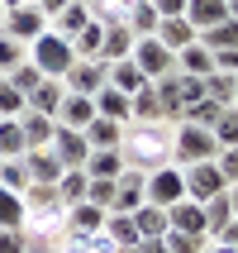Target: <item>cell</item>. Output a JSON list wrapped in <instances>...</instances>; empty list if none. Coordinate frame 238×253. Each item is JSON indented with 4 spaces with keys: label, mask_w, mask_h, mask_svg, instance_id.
Listing matches in <instances>:
<instances>
[{
    "label": "cell",
    "mask_w": 238,
    "mask_h": 253,
    "mask_svg": "<svg viewBox=\"0 0 238 253\" xmlns=\"http://www.w3.org/2000/svg\"><path fill=\"white\" fill-rule=\"evenodd\" d=\"M138 253H171L162 239H138Z\"/></svg>",
    "instance_id": "cell-50"
},
{
    "label": "cell",
    "mask_w": 238,
    "mask_h": 253,
    "mask_svg": "<svg viewBox=\"0 0 238 253\" xmlns=\"http://www.w3.org/2000/svg\"><path fill=\"white\" fill-rule=\"evenodd\" d=\"M105 239H110L114 249H134V244H138L134 215H119V211H110V215H105Z\"/></svg>",
    "instance_id": "cell-29"
},
{
    "label": "cell",
    "mask_w": 238,
    "mask_h": 253,
    "mask_svg": "<svg viewBox=\"0 0 238 253\" xmlns=\"http://www.w3.org/2000/svg\"><path fill=\"white\" fill-rule=\"evenodd\" d=\"M157 10V19H171V14H186V0H148Z\"/></svg>",
    "instance_id": "cell-48"
},
{
    "label": "cell",
    "mask_w": 238,
    "mask_h": 253,
    "mask_svg": "<svg viewBox=\"0 0 238 253\" xmlns=\"http://www.w3.org/2000/svg\"><path fill=\"white\" fill-rule=\"evenodd\" d=\"M0 229H24V196L0 186Z\"/></svg>",
    "instance_id": "cell-34"
},
{
    "label": "cell",
    "mask_w": 238,
    "mask_h": 253,
    "mask_svg": "<svg viewBox=\"0 0 238 253\" xmlns=\"http://www.w3.org/2000/svg\"><path fill=\"white\" fill-rule=\"evenodd\" d=\"M53 120H57V125H67V129H86L91 120H96V100H91V96H76V91H62Z\"/></svg>",
    "instance_id": "cell-14"
},
{
    "label": "cell",
    "mask_w": 238,
    "mask_h": 253,
    "mask_svg": "<svg viewBox=\"0 0 238 253\" xmlns=\"http://www.w3.org/2000/svg\"><path fill=\"white\" fill-rule=\"evenodd\" d=\"M119 153H124V168H138V172H153V168H162V163H171V139H167V129H162V120H157V125L124 129Z\"/></svg>",
    "instance_id": "cell-1"
},
{
    "label": "cell",
    "mask_w": 238,
    "mask_h": 253,
    "mask_svg": "<svg viewBox=\"0 0 238 253\" xmlns=\"http://www.w3.org/2000/svg\"><path fill=\"white\" fill-rule=\"evenodd\" d=\"M143 196L153 201V206H162V211H167L171 201H181V196H186V177H181V168H176V163H162V168L143 172Z\"/></svg>",
    "instance_id": "cell-4"
},
{
    "label": "cell",
    "mask_w": 238,
    "mask_h": 253,
    "mask_svg": "<svg viewBox=\"0 0 238 253\" xmlns=\"http://www.w3.org/2000/svg\"><path fill=\"white\" fill-rule=\"evenodd\" d=\"M5 77H10V82L19 86V91H24V96H29V91H34V86L43 82V77H38V67H34V62H19V67H10V72H5Z\"/></svg>",
    "instance_id": "cell-43"
},
{
    "label": "cell",
    "mask_w": 238,
    "mask_h": 253,
    "mask_svg": "<svg viewBox=\"0 0 238 253\" xmlns=\"http://www.w3.org/2000/svg\"><path fill=\"white\" fill-rule=\"evenodd\" d=\"M0 186H5V191H24L29 186V172H24L19 158H0Z\"/></svg>",
    "instance_id": "cell-40"
},
{
    "label": "cell",
    "mask_w": 238,
    "mask_h": 253,
    "mask_svg": "<svg viewBox=\"0 0 238 253\" xmlns=\"http://www.w3.org/2000/svg\"><path fill=\"white\" fill-rule=\"evenodd\" d=\"M219 115H224V105H219V100L200 96V100H191V105L181 110V120H186V125H200V129H214V120H219Z\"/></svg>",
    "instance_id": "cell-31"
},
{
    "label": "cell",
    "mask_w": 238,
    "mask_h": 253,
    "mask_svg": "<svg viewBox=\"0 0 238 253\" xmlns=\"http://www.w3.org/2000/svg\"><path fill=\"white\" fill-rule=\"evenodd\" d=\"M214 239H219V244H229V249H238V220H229V225L219 229V234H214Z\"/></svg>",
    "instance_id": "cell-49"
},
{
    "label": "cell",
    "mask_w": 238,
    "mask_h": 253,
    "mask_svg": "<svg viewBox=\"0 0 238 253\" xmlns=\"http://www.w3.org/2000/svg\"><path fill=\"white\" fill-rule=\"evenodd\" d=\"M0 19H5V5H0Z\"/></svg>",
    "instance_id": "cell-58"
},
{
    "label": "cell",
    "mask_w": 238,
    "mask_h": 253,
    "mask_svg": "<svg viewBox=\"0 0 238 253\" xmlns=\"http://www.w3.org/2000/svg\"><path fill=\"white\" fill-rule=\"evenodd\" d=\"M124 29L134 34V39H148V34L157 29V10L148 5V0H134V10L124 14Z\"/></svg>",
    "instance_id": "cell-32"
},
{
    "label": "cell",
    "mask_w": 238,
    "mask_h": 253,
    "mask_svg": "<svg viewBox=\"0 0 238 253\" xmlns=\"http://www.w3.org/2000/svg\"><path fill=\"white\" fill-rule=\"evenodd\" d=\"M91 100H96V115H105V120H114V125H134V110H129V96H124V91H114L110 82L100 86V91H96Z\"/></svg>",
    "instance_id": "cell-17"
},
{
    "label": "cell",
    "mask_w": 238,
    "mask_h": 253,
    "mask_svg": "<svg viewBox=\"0 0 238 253\" xmlns=\"http://www.w3.org/2000/svg\"><path fill=\"white\" fill-rule=\"evenodd\" d=\"M153 39H157V43H167L171 53H181V48H191V43H196V24H191L186 14H171V19H157Z\"/></svg>",
    "instance_id": "cell-15"
},
{
    "label": "cell",
    "mask_w": 238,
    "mask_h": 253,
    "mask_svg": "<svg viewBox=\"0 0 238 253\" xmlns=\"http://www.w3.org/2000/svg\"><path fill=\"white\" fill-rule=\"evenodd\" d=\"M86 24H91V5H86V0H71V5H62V10L48 19V29H57L62 39H76Z\"/></svg>",
    "instance_id": "cell-18"
},
{
    "label": "cell",
    "mask_w": 238,
    "mask_h": 253,
    "mask_svg": "<svg viewBox=\"0 0 238 253\" xmlns=\"http://www.w3.org/2000/svg\"><path fill=\"white\" fill-rule=\"evenodd\" d=\"M214 72H229V77H238V48H224V53H214Z\"/></svg>",
    "instance_id": "cell-47"
},
{
    "label": "cell",
    "mask_w": 238,
    "mask_h": 253,
    "mask_svg": "<svg viewBox=\"0 0 238 253\" xmlns=\"http://www.w3.org/2000/svg\"><path fill=\"white\" fill-rule=\"evenodd\" d=\"M167 229H181V234H205V239H210V229H205V206H200V201H191V196L171 201V206H167Z\"/></svg>",
    "instance_id": "cell-11"
},
{
    "label": "cell",
    "mask_w": 238,
    "mask_h": 253,
    "mask_svg": "<svg viewBox=\"0 0 238 253\" xmlns=\"http://www.w3.org/2000/svg\"><path fill=\"white\" fill-rule=\"evenodd\" d=\"M200 253H238V249H229V244H219V239H214V244H205Z\"/></svg>",
    "instance_id": "cell-53"
},
{
    "label": "cell",
    "mask_w": 238,
    "mask_h": 253,
    "mask_svg": "<svg viewBox=\"0 0 238 253\" xmlns=\"http://www.w3.org/2000/svg\"><path fill=\"white\" fill-rule=\"evenodd\" d=\"M24 62H34L38 67V77H67V67L76 62V53H71V39H62L57 29H43L38 39L24 43Z\"/></svg>",
    "instance_id": "cell-2"
},
{
    "label": "cell",
    "mask_w": 238,
    "mask_h": 253,
    "mask_svg": "<svg viewBox=\"0 0 238 253\" xmlns=\"http://www.w3.org/2000/svg\"><path fill=\"white\" fill-rule=\"evenodd\" d=\"M24 91L10 82V77H0V120H14V115H24Z\"/></svg>",
    "instance_id": "cell-37"
},
{
    "label": "cell",
    "mask_w": 238,
    "mask_h": 253,
    "mask_svg": "<svg viewBox=\"0 0 238 253\" xmlns=\"http://www.w3.org/2000/svg\"><path fill=\"white\" fill-rule=\"evenodd\" d=\"M43 29H48V14L29 0V5H14V10H5V19H0V34L14 43H29V39H38Z\"/></svg>",
    "instance_id": "cell-5"
},
{
    "label": "cell",
    "mask_w": 238,
    "mask_h": 253,
    "mask_svg": "<svg viewBox=\"0 0 238 253\" xmlns=\"http://www.w3.org/2000/svg\"><path fill=\"white\" fill-rule=\"evenodd\" d=\"M81 134H86V143H91V148H119V139H124V125H114V120L96 115V120H91Z\"/></svg>",
    "instance_id": "cell-27"
},
{
    "label": "cell",
    "mask_w": 238,
    "mask_h": 253,
    "mask_svg": "<svg viewBox=\"0 0 238 253\" xmlns=\"http://www.w3.org/2000/svg\"><path fill=\"white\" fill-rule=\"evenodd\" d=\"M62 91H67V86L57 82V77H43L38 86H34V91H29V110H38V115H57V100H62Z\"/></svg>",
    "instance_id": "cell-25"
},
{
    "label": "cell",
    "mask_w": 238,
    "mask_h": 253,
    "mask_svg": "<svg viewBox=\"0 0 238 253\" xmlns=\"http://www.w3.org/2000/svg\"><path fill=\"white\" fill-rule=\"evenodd\" d=\"M214 168H219V177L229 186H238V148H219L214 153Z\"/></svg>",
    "instance_id": "cell-44"
},
{
    "label": "cell",
    "mask_w": 238,
    "mask_h": 253,
    "mask_svg": "<svg viewBox=\"0 0 238 253\" xmlns=\"http://www.w3.org/2000/svg\"><path fill=\"white\" fill-rule=\"evenodd\" d=\"M105 82H110L114 91H124V96H134L138 86H148V77L138 72V62H134V57H119V62H110V67H105Z\"/></svg>",
    "instance_id": "cell-20"
},
{
    "label": "cell",
    "mask_w": 238,
    "mask_h": 253,
    "mask_svg": "<svg viewBox=\"0 0 238 253\" xmlns=\"http://www.w3.org/2000/svg\"><path fill=\"white\" fill-rule=\"evenodd\" d=\"M143 201H148V196H143V172H138V168H124L119 177H114V206H110V211L134 215Z\"/></svg>",
    "instance_id": "cell-13"
},
{
    "label": "cell",
    "mask_w": 238,
    "mask_h": 253,
    "mask_svg": "<svg viewBox=\"0 0 238 253\" xmlns=\"http://www.w3.org/2000/svg\"><path fill=\"white\" fill-rule=\"evenodd\" d=\"M29 143H24V129L19 120H0V158H24Z\"/></svg>",
    "instance_id": "cell-35"
},
{
    "label": "cell",
    "mask_w": 238,
    "mask_h": 253,
    "mask_svg": "<svg viewBox=\"0 0 238 253\" xmlns=\"http://www.w3.org/2000/svg\"><path fill=\"white\" fill-rule=\"evenodd\" d=\"M34 5H38V10H43V14H48V19H53V14H57V10H62V5H71V0H34Z\"/></svg>",
    "instance_id": "cell-51"
},
{
    "label": "cell",
    "mask_w": 238,
    "mask_h": 253,
    "mask_svg": "<svg viewBox=\"0 0 238 253\" xmlns=\"http://www.w3.org/2000/svg\"><path fill=\"white\" fill-rule=\"evenodd\" d=\"M176 72H186V77H210L214 72V53L205 43H191V48L176 53Z\"/></svg>",
    "instance_id": "cell-24"
},
{
    "label": "cell",
    "mask_w": 238,
    "mask_h": 253,
    "mask_svg": "<svg viewBox=\"0 0 238 253\" xmlns=\"http://www.w3.org/2000/svg\"><path fill=\"white\" fill-rule=\"evenodd\" d=\"M219 153V139H214V129H200V125H186L176 120V134H171V163L186 168V163H205V158Z\"/></svg>",
    "instance_id": "cell-3"
},
{
    "label": "cell",
    "mask_w": 238,
    "mask_h": 253,
    "mask_svg": "<svg viewBox=\"0 0 238 253\" xmlns=\"http://www.w3.org/2000/svg\"><path fill=\"white\" fill-rule=\"evenodd\" d=\"M86 201L100 206V211H110V206H114V182H110V177H91V182H86Z\"/></svg>",
    "instance_id": "cell-41"
},
{
    "label": "cell",
    "mask_w": 238,
    "mask_h": 253,
    "mask_svg": "<svg viewBox=\"0 0 238 253\" xmlns=\"http://www.w3.org/2000/svg\"><path fill=\"white\" fill-rule=\"evenodd\" d=\"M100 43H105V24L91 19V24L71 39V53H76V57H96V62H100Z\"/></svg>",
    "instance_id": "cell-33"
},
{
    "label": "cell",
    "mask_w": 238,
    "mask_h": 253,
    "mask_svg": "<svg viewBox=\"0 0 238 253\" xmlns=\"http://www.w3.org/2000/svg\"><path fill=\"white\" fill-rule=\"evenodd\" d=\"M81 172L86 177H119V172H124V153H119V148H91V158H86L81 163Z\"/></svg>",
    "instance_id": "cell-21"
},
{
    "label": "cell",
    "mask_w": 238,
    "mask_h": 253,
    "mask_svg": "<svg viewBox=\"0 0 238 253\" xmlns=\"http://www.w3.org/2000/svg\"><path fill=\"white\" fill-rule=\"evenodd\" d=\"M134 62H138V72L143 77H148V82H153V77H167L171 67H176V53H171L167 43H157L153 34H148V39H134Z\"/></svg>",
    "instance_id": "cell-7"
},
{
    "label": "cell",
    "mask_w": 238,
    "mask_h": 253,
    "mask_svg": "<svg viewBox=\"0 0 238 253\" xmlns=\"http://www.w3.org/2000/svg\"><path fill=\"white\" fill-rule=\"evenodd\" d=\"M234 105H238V77H234Z\"/></svg>",
    "instance_id": "cell-57"
},
{
    "label": "cell",
    "mask_w": 238,
    "mask_h": 253,
    "mask_svg": "<svg viewBox=\"0 0 238 253\" xmlns=\"http://www.w3.org/2000/svg\"><path fill=\"white\" fill-rule=\"evenodd\" d=\"M229 211H234V220H238V186H229Z\"/></svg>",
    "instance_id": "cell-54"
},
{
    "label": "cell",
    "mask_w": 238,
    "mask_h": 253,
    "mask_svg": "<svg viewBox=\"0 0 238 253\" xmlns=\"http://www.w3.org/2000/svg\"><path fill=\"white\" fill-rule=\"evenodd\" d=\"M62 86L76 91V96H96L100 86H105V62H96V57H76V62L67 67V77H62Z\"/></svg>",
    "instance_id": "cell-9"
},
{
    "label": "cell",
    "mask_w": 238,
    "mask_h": 253,
    "mask_svg": "<svg viewBox=\"0 0 238 253\" xmlns=\"http://www.w3.org/2000/svg\"><path fill=\"white\" fill-rule=\"evenodd\" d=\"M186 19L196 24V34L200 29H210V24H219V19H229V10H224V0H186Z\"/></svg>",
    "instance_id": "cell-28"
},
{
    "label": "cell",
    "mask_w": 238,
    "mask_h": 253,
    "mask_svg": "<svg viewBox=\"0 0 238 253\" xmlns=\"http://www.w3.org/2000/svg\"><path fill=\"white\" fill-rule=\"evenodd\" d=\"M19 62H24V43H14V39L0 34V77H5L10 67H19Z\"/></svg>",
    "instance_id": "cell-45"
},
{
    "label": "cell",
    "mask_w": 238,
    "mask_h": 253,
    "mask_svg": "<svg viewBox=\"0 0 238 253\" xmlns=\"http://www.w3.org/2000/svg\"><path fill=\"white\" fill-rule=\"evenodd\" d=\"M134 229H138V239H162L167 234V211L153 206V201H143L138 211H134Z\"/></svg>",
    "instance_id": "cell-22"
},
{
    "label": "cell",
    "mask_w": 238,
    "mask_h": 253,
    "mask_svg": "<svg viewBox=\"0 0 238 253\" xmlns=\"http://www.w3.org/2000/svg\"><path fill=\"white\" fill-rule=\"evenodd\" d=\"M14 120H19V129H24V143H29V148H48V139H53V129H57L53 115H38V110H29V105H24V115H14Z\"/></svg>",
    "instance_id": "cell-19"
},
{
    "label": "cell",
    "mask_w": 238,
    "mask_h": 253,
    "mask_svg": "<svg viewBox=\"0 0 238 253\" xmlns=\"http://www.w3.org/2000/svg\"><path fill=\"white\" fill-rule=\"evenodd\" d=\"M162 244H167L171 253H200V249H205V234H181V229H167V234H162Z\"/></svg>",
    "instance_id": "cell-42"
},
{
    "label": "cell",
    "mask_w": 238,
    "mask_h": 253,
    "mask_svg": "<svg viewBox=\"0 0 238 253\" xmlns=\"http://www.w3.org/2000/svg\"><path fill=\"white\" fill-rule=\"evenodd\" d=\"M196 43H205L210 53H224V48H238V19H219V24L200 29Z\"/></svg>",
    "instance_id": "cell-26"
},
{
    "label": "cell",
    "mask_w": 238,
    "mask_h": 253,
    "mask_svg": "<svg viewBox=\"0 0 238 253\" xmlns=\"http://www.w3.org/2000/svg\"><path fill=\"white\" fill-rule=\"evenodd\" d=\"M86 182H91V177H86L81 168H67L62 172V177H57V201H62V206H76V201H86Z\"/></svg>",
    "instance_id": "cell-30"
},
{
    "label": "cell",
    "mask_w": 238,
    "mask_h": 253,
    "mask_svg": "<svg viewBox=\"0 0 238 253\" xmlns=\"http://www.w3.org/2000/svg\"><path fill=\"white\" fill-rule=\"evenodd\" d=\"M105 215L110 211H100V206H91V201H76V206H67V215H62V234H100L105 229Z\"/></svg>",
    "instance_id": "cell-12"
},
{
    "label": "cell",
    "mask_w": 238,
    "mask_h": 253,
    "mask_svg": "<svg viewBox=\"0 0 238 253\" xmlns=\"http://www.w3.org/2000/svg\"><path fill=\"white\" fill-rule=\"evenodd\" d=\"M134 53V34H129L124 24H105V43H100V62L110 67V62H119V57Z\"/></svg>",
    "instance_id": "cell-23"
},
{
    "label": "cell",
    "mask_w": 238,
    "mask_h": 253,
    "mask_svg": "<svg viewBox=\"0 0 238 253\" xmlns=\"http://www.w3.org/2000/svg\"><path fill=\"white\" fill-rule=\"evenodd\" d=\"M205 82V96L219 100V105H234V77L229 72H210V77H200Z\"/></svg>",
    "instance_id": "cell-39"
},
{
    "label": "cell",
    "mask_w": 238,
    "mask_h": 253,
    "mask_svg": "<svg viewBox=\"0 0 238 253\" xmlns=\"http://www.w3.org/2000/svg\"><path fill=\"white\" fill-rule=\"evenodd\" d=\"M29 234L24 229H0V253H24Z\"/></svg>",
    "instance_id": "cell-46"
},
{
    "label": "cell",
    "mask_w": 238,
    "mask_h": 253,
    "mask_svg": "<svg viewBox=\"0 0 238 253\" xmlns=\"http://www.w3.org/2000/svg\"><path fill=\"white\" fill-rule=\"evenodd\" d=\"M24 253H53V239H29Z\"/></svg>",
    "instance_id": "cell-52"
},
{
    "label": "cell",
    "mask_w": 238,
    "mask_h": 253,
    "mask_svg": "<svg viewBox=\"0 0 238 253\" xmlns=\"http://www.w3.org/2000/svg\"><path fill=\"white\" fill-rule=\"evenodd\" d=\"M229 220H234V211H229V191H219V196L205 201V229H210V239L229 225Z\"/></svg>",
    "instance_id": "cell-36"
},
{
    "label": "cell",
    "mask_w": 238,
    "mask_h": 253,
    "mask_svg": "<svg viewBox=\"0 0 238 253\" xmlns=\"http://www.w3.org/2000/svg\"><path fill=\"white\" fill-rule=\"evenodd\" d=\"M224 10H229V19H238V0H224Z\"/></svg>",
    "instance_id": "cell-55"
},
{
    "label": "cell",
    "mask_w": 238,
    "mask_h": 253,
    "mask_svg": "<svg viewBox=\"0 0 238 253\" xmlns=\"http://www.w3.org/2000/svg\"><path fill=\"white\" fill-rule=\"evenodd\" d=\"M214 139L219 148H238V105H224V115L214 120Z\"/></svg>",
    "instance_id": "cell-38"
},
{
    "label": "cell",
    "mask_w": 238,
    "mask_h": 253,
    "mask_svg": "<svg viewBox=\"0 0 238 253\" xmlns=\"http://www.w3.org/2000/svg\"><path fill=\"white\" fill-rule=\"evenodd\" d=\"M0 5H5V10H14V5H29V0H0Z\"/></svg>",
    "instance_id": "cell-56"
},
{
    "label": "cell",
    "mask_w": 238,
    "mask_h": 253,
    "mask_svg": "<svg viewBox=\"0 0 238 253\" xmlns=\"http://www.w3.org/2000/svg\"><path fill=\"white\" fill-rule=\"evenodd\" d=\"M19 163H24L29 182H48V186H53L57 177L67 172V168H62V163H57V158H53V148H29V153L19 158Z\"/></svg>",
    "instance_id": "cell-16"
},
{
    "label": "cell",
    "mask_w": 238,
    "mask_h": 253,
    "mask_svg": "<svg viewBox=\"0 0 238 253\" xmlns=\"http://www.w3.org/2000/svg\"><path fill=\"white\" fill-rule=\"evenodd\" d=\"M153 91H157V105H162V120H181L186 110V77L176 67L167 77H153Z\"/></svg>",
    "instance_id": "cell-10"
},
{
    "label": "cell",
    "mask_w": 238,
    "mask_h": 253,
    "mask_svg": "<svg viewBox=\"0 0 238 253\" xmlns=\"http://www.w3.org/2000/svg\"><path fill=\"white\" fill-rule=\"evenodd\" d=\"M181 177H186V196L200 201V206H205L210 196H219V191H229V182L219 177V168H214V158H205V163H186Z\"/></svg>",
    "instance_id": "cell-6"
},
{
    "label": "cell",
    "mask_w": 238,
    "mask_h": 253,
    "mask_svg": "<svg viewBox=\"0 0 238 253\" xmlns=\"http://www.w3.org/2000/svg\"><path fill=\"white\" fill-rule=\"evenodd\" d=\"M48 148H53V158L62 163V168H81L86 158H91V143H86V134H81V129H67V125H57V129H53Z\"/></svg>",
    "instance_id": "cell-8"
}]
</instances>
